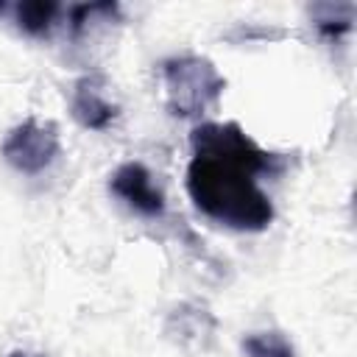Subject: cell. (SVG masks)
<instances>
[{
  "mask_svg": "<svg viewBox=\"0 0 357 357\" xmlns=\"http://www.w3.org/2000/svg\"><path fill=\"white\" fill-rule=\"evenodd\" d=\"M109 192L142 218H162L167 209L162 187L142 162H123L109 176Z\"/></svg>",
  "mask_w": 357,
  "mask_h": 357,
  "instance_id": "obj_4",
  "label": "cell"
},
{
  "mask_svg": "<svg viewBox=\"0 0 357 357\" xmlns=\"http://www.w3.org/2000/svg\"><path fill=\"white\" fill-rule=\"evenodd\" d=\"M70 114L81 128L103 131L117 117V103L106 98V78L100 73H86L75 81L70 95Z\"/></svg>",
  "mask_w": 357,
  "mask_h": 357,
  "instance_id": "obj_5",
  "label": "cell"
},
{
  "mask_svg": "<svg viewBox=\"0 0 357 357\" xmlns=\"http://www.w3.org/2000/svg\"><path fill=\"white\" fill-rule=\"evenodd\" d=\"M162 81H165V106L173 117H201L218 106L226 78L206 56L184 53L170 56L162 61Z\"/></svg>",
  "mask_w": 357,
  "mask_h": 357,
  "instance_id": "obj_2",
  "label": "cell"
},
{
  "mask_svg": "<svg viewBox=\"0 0 357 357\" xmlns=\"http://www.w3.org/2000/svg\"><path fill=\"white\" fill-rule=\"evenodd\" d=\"M64 17H67V28L73 39H84L100 25L120 22V6L117 3H84V6L64 8Z\"/></svg>",
  "mask_w": 357,
  "mask_h": 357,
  "instance_id": "obj_8",
  "label": "cell"
},
{
  "mask_svg": "<svg viewBox=\"0 0 357 357\" xmlns=\"http://www.w3.org/2000/svg\"><path fill=\"white\" fill-rule=\"evenodd\" d=\"M8 357H42V354H31V351H11Z\"/></svg>",
  "mask_w": 357,
  "mask_h": 357,
  "instance_id": "obj_11",
  "label": "cell"
},
{
  "mask_svg": "<svg viewBox=\"0 0 357 357\" xmlns=\"http://www.w3.org/2000/svg\"><path fill=\"white\" fill-rule=\"evenodd\" d=\"M243 351H245V357H296V349L287 340V335L276 332V329L245 335L243 337Z\"/></svg>",
  "mask_w": 357,
  "mask_h": 357,
  "instance_id": "obj_10",
  "label": "cell"
},
{
  "mask_svg": "<svg viewBox=\"0 0 357 357\" xmlns=\"http://www.w3.org/2000/svg\"><path fill=\"white\" fill-rule=\"evenodd\" d=\"M218 321L212 318V312L201 304H178L165 324V332L181 343V346H204L212 332H215Z\"/></svg>",
  "mask_w": 357,
  "mask_h": 357,
  "instance_id": "obj_6",
  "label": "cell"
},
{
  "mask_svg": "<svg viewBox=\"0 0 357 357\" xmlns=\"http://www.w3.org/2000/svg\"><path fill=\"white\" fill-rule=\"evenodd\" d=\"M3 159L25 173V176H39L45 173L61 153V137H59V126L53 120H39V117H28L20 126H14L0 148Z\"/></svg>",
  "mask_w": 357,
  "mask_h": 357,
  "instance_id": "obj_3",
  "label": "cell"
},
{
  "mask_svg": "<svg viewBox=\"0 0 357 357\" xmlns=\"http://www.w3.org/2000/svg\"><path fill=\"white\" fill-rule=\"evenodd\" d=\"M14 14V25L28 33V36H47L53 31V25L64 17V6L53 3V0H22L11 8Z\"/></svg>",
  "mask_w": 357,
  "mask_h": 357,
  "instance_id": "obj_7",
  "label": "cell"
},
{
  "mask_svg": "<svg viewBox=\"0 0 357 357\" xmlns=\"http://www.w3.org/2000/svg\"><path fill=\"white\" fill-rule=\"evenodd\" d=\"M315 28L326 39H340L343 33L351 31L354 22V6L351 3H318L310 8Z\"/></svg>",
  "mask_w": 357,
  "mask_h": 357,
  "instance_id": "obj_9",
  "label": "cell"
},
{
  "mask_svg": "<svg viewBox=\"0 0 357 357\" xmlns=\"http://www.w3.org/2000/svg\"><path fill=\"white\" fill-rule=\"evenodd\" d=\"M190 145L187 192L195 209L234 231L268 229L273 204L259 181L279 176L287 159L257 145L237 123H201L190 131Z\"/></svg>",
  "mask_w": 357,
  "mask_h": 357,
  "instance_id": "obj_1",
  "label": "cell"
}]
</instances>
